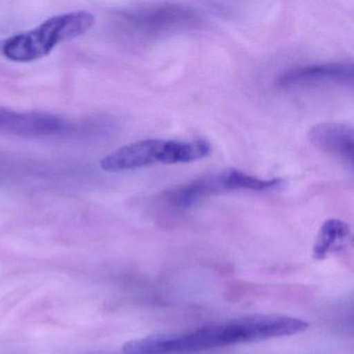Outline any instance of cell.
<instances>
[{"mask_svg": "<svg viewBox=\"0 0 354 354\" xmlns=\"http://www.w3.org/2000/svg\"><path fill=\"white\" fill-rule=\"evenodd\" d=\"M308 322L281 315H257L206 325L178 335H152L123 346L125 354H198L236 344L297 335Z\"/></svg>", "mask_w": 354, "mask_h": 354, "instance_id": "cell-1", "label": "cell"}, {"mask_svg": "<svg viewBox=\"0 0 354 354\" xmlns=\"http://www.w3.org/2000/svg\"><path fill=\"white\" fill-rule=\"evenodd\" d=\"M94 24L95 16L86 11L55 16L34 30L0 42V53L16 63L37 61L47 57L61 43L86 34Z\"/></svg>", "mask_w": 354, "mask_h": 354, "instance_id": "cell-2", "label": "cell"}, {"mask_svg": "<svg viewBox=\"0 0 354 354\" xmlns=\"http://www.w3.org/2000/svg\"><path fill=\"white\" fill-rule=\"evenodd\" d=\"M207 140H144L126 145L107 155L100 167L107 173H122L157 163L178 165L201 160L210 154Z\"/></svg>", "mask_w": 354, "mask_h": 354, "instance_id": "cell-3", "label": "cell"}, {"mask_svg": "<svg viewBox=\"0 0 354 354\" xmlns=\"http://www.w3.org/2000/svg\"><path fill=\"white\" fill-rule=\"evenodd\" d=\"M283 184L281 179H260L235 169H227L203 176L189 183L177 186L162 194L167 204L178 209H187L201 201L223 192L272 190Z\"/></svg>", "mask_w": 354, "mask_h": 354, "instance_id": "cell-4", "label": "cell"}, {"mask_svg": "<svg viewBox=\"0 0 354 354\" xmlns=\"http://www.w3.org/2000/svg\"><path fill=\"white\" fill-rule=\"evenodd\" d=\"M128 32L145 39L162 38L196 30L203 18L196 10L176 3H159L130 12L124 18Z\"/></svg>", "mask_w": 354, "mask_h": 354, "instance_id": "cell-5", "label": "cell"}, {"mask_svg": "<svg viewBox=\"0 0 354 354\" xmlns=\"http://www.w3.org/2000/svg\"><path fill=\"white\" fill-rule=\"evenodd\" d=\"M352 86L353 66L347 63H322L293 68L281 74L277 86L283 90L322 86Z\"/></svg>", "mask_w": 354, "mask_h": 354, "instance_id": "cell-6", "label": "cell"}, {"mask_svg": "<svg viewBox=\"0 0 354 354\" xmlns=\"http://www.w3.org/2000/svg\"><path fill=\"white\" fill-rule=\"evenodd\" d=\"M71 129V125L57 115L45 113H20L0 107V133L24 138L59 136Z\"/></svg>", "mask_w": 354, "mask_h": 354, "instance_id": "cell-7", "label": "cell"}, {"mask_svg": "<svg viewBox=\"0 0 354 354\" xmlns=\"http://www.w3.org/2000/svg\"><path fill=\"white\" fill-rule=\"evenodd\" d=\"M308 140L318 150L352 167L353 129L345 124L326 122L310 128Z\"/></svg>", "mask_w": 354, "mask_h": 354, "instance_id": "cell-8", "label": "cell"}, {"mask_svg": "<svg viewBox=\"0 0 354 354\" xmlns=\"http://www.w3.org/2000/svg\"><path fill=\"white\" fill-rule=\"evenodd\" d=\"M350 237V227L341 219H328L320 227L315 242L314 258L323 260L329 254L339 250Z\"/></svg>", "mask_w": 354, "mask_h": 354, "instance_id": "cell-9", "label": "cell"}]
</instances>
